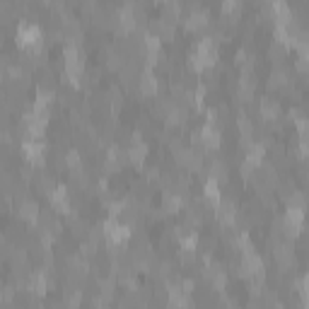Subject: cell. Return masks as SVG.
<instances>
[{
    "label": "cell",
    "instance_id": "obj_21",
    "mask_svg": "<svg viewBox=\"0 0 309 309\" xmlns=\"http://www.w3.org/2000/svg\"><path fill=\"white\" fill-rule=\"evenodd\" d=\"M237 123H239V131H242V136H244V140H251V133H254V123L249 121V116H244V114H242Z\"/></svg>",
    "mask_w": 309,
    "mask_h": 309
},
{
    "label": "cell",
    "instance_id": "obj_9",
    "mask_svg": "<svg viewBox=\"0 0 309 309\" xmlns=\"http://www.w3.org/2000/svg\"><path fill=\"white\" fill-rule=\"evenodd\" d=\"M237 218V208L232 200H220L218 203V220L222 225H232Z\"/></svg>",
    "mask_w": 309,
    "mask_h": 309
},
{
    "label": "cell",
    "instance_id": "obj_14",
    "mask_svg": "<svg viewBox=\"0 0 309 309\" xmlns=\"http://www.w3.org/2000/svg\"><path fill=\"white\" fill-rule=\"evenodd\" d=\"M140 92L143 94H154L157 92V78L150 70H145V73L140 75Z\"/></svg>",
    "mask_w": 309,
    "mask_h": 309
},
{
    "label": "cell",
    "instance_id": "obj_3",
    "mask_svg": "<svg viewBox=\"0 0 309 309\" xmlns=\"http://www.w3.org/2000/svg\"><path fill=\"white\" fill-rule=\"evenodd\" d=\"M101 229H104V237L109 239L111 244H123L128 237H131V227L123 225V222H118L116 218H109Z\"/></svg>",
    "mask_w": 309,
    "mask_h": 309
},
{
    "label": "cell",
    "instance_id": "obj_16",
    "mask_svg": "<svg viewBox=\"0 0 309 309\" xmlns=\"http://www.w3.org/2000/svg\"><path fill=\"white\" fill-rule=\"evenodd\" d=\"M205 200H208L210 205H218L220 203V186L215 179H208L205 182Z\"/></svg>",
    "mask_w": 309,
    "mask_h": 309
},
{
    "label": "cell",
    "instance_id": "obj_17",
    "mask_svg": "<svg viewBox=\"0 0 309 309\" xmlns=\"http://www.w3.org/2000/svg\"><path fill=\"white\" fill-rule=\"evenodd\" d=\"M225 176H227V164H225V160H213L210 162V179L220 182Z\"/></svg>",
    "mask_w": 309,
    "mask_h": 309
},
{
    "label": "cell",
    "instance_id": "obj_19",
    "mask_svg": "<svg viewBox=\"0 0 309 309\" xmlns=\"http://www.w3.org/2000/svg\"><path fill=\"white\" fill-rule=\"evenodd\" d=\"M237 94H239V99H251L254 97V80H249V78H244V80L239 82V87H237Z\"/></svg>",
    "mask_w": 309,
    "mask_h": 309
},
{
    "label": "cell",
    "instance_id": "obj_18",
    "mask_svg": "<svg viewBox=\"0 0 309 309\" xmlns=\"http://www.w3.org/2000/svg\"><path fill=\"white\" fill-rule=\"evenodd\" d=\"M261 111H264L266 118H275L278 114H280V107H278V101H275V99L266 97V99L261 101Z\"/></svg>",
    "mask_w": 309,
    "mask_h": 309
},
{
    "label": "cell",
    "instance_id": "obj_5",
    "mask_svg": "<svg viewBox=\"0 0 309 309\" xmlns=\"http://www.w3.org/2000/svg\"><path fill=\"white\" fill-rule=\"evenodd\" d=\"M220 128L218 126H213V123H205V126L198 131V143L200 145H205L210 150V147H218L220 145Z\"/></svg>",
    "mask_w": 309,
    "mask_h": 309
},
{
    "label": "cell",
    "instance_id": "obj_26",
    "mask_svg": "<svg viewBox=\"0 0 309 309\" xmlns=\"http://www.w3.org/2000/svg\"><path fill=\"white\" fill-rule=\"evenodd\" d=\"M179 10H182V5H179V3H164V12L169 15V17H167V19L176 17V15H179Z\"/></svg>",
    "mask_w": 309,
    "mask_h": 309
},
{
    "label": "cell",
    "instance_id": "obj_12",
    "mask_svg": "<svg viewBox=\"0 0 309 309\" xmlns=\"http://www.w3.org/2000/svg\"><path fill=\"white\" fill-rule=\"evenodd\" d=\"M189 29H200V27H205L208 24V15L203 12V10L198 8V5H193L191 8V17H189Z\"/></svg>",
    "mask_w": 309,
    "mask_h": 309
},
{
    "label": "cell",
    "instance_id": "obj_1",
    "mask_svg": "<svg viewBox=\"0 0 309 309\" xmlns=\"http://www.w3.org/2000/svg\"><path fill=\"white\" fill-rule=\"evenodd\" d=\"M82 65H85L82 48H78V44H68L65 46V73L70 75L73 82H78V78L82 75Z\"/></svg>",
    "mask_w": 309,
    "mask_h": 309
},
{
    "label": "cell",
    "instance_id": "obj_20",
    "mask_svg": "<svg viewBox=\"0 0 309 309\" xmlns=\"http://www.w3.org/2000/svg\"><path fill=\"white\" fill-rule=\"evenodd\" d=\"M182 208V196L179 193H164V210L167 213H176V210Z\"/></svg>",
    "mask_w": 309,
    "mask_h": 309
},
{
    "label": "cell",
    "instance_id": "obj_15",
    "mask_svg": "<svg viewBox=\"0 0 309 309\" xmlns=\"http://www.w3.org/2000/svg\"><path fill=\"white\" fill-rule=\"evenodd\" d=\"M51 200H54V205L58 210H68V191H65V186H56L51 191Z\"/></svg>",
    "mask_w": 309,
    "mask_h": 309
},
{
    "label": "cell",
    "instance_id": "obj_2",
    "mask_svg": "<svg viewBox=\"0 0 309 309\" xmlns=\"http://www.w3.org/2000/svg\"><path fill=\"white\" fill-rule=\"evenodd\" d=\"M17 39H19V44L24 46L29 54H37L39 48H41V29H39L37 24H29V22L19 24Z\"/></svg>",
    "mask_w": 309,
    "mask_h": 309
},
{
    "label": "cell",
    "instance_id": "obj_24",
    "mask_svg": "<svg viewBox=\"0 0 309 309\" xmlns=\"http://www.w3.org/2000/svg\"><path fill=\"white\" fill-rule=\"evenodd\" d=\"M288 203H290V208H292V210H304V196H302L300 191H297V193H290Z\"/></svg>",
    "mask_w": 309,
    "mask_h": 309
},
{
    "label": "cell",
    "instance_id": "obj_11",
    "mask_svg": "<svg viewBox=\"0 0 309 309\" xmlns=\"http://www.w3.org/2000/svg\"><path fill=\"white\" fill-rule=\"evenodd\" d=\"M128 154H131V160H133V162H143V160H145V154H147V145L145 143H143V140H140V138L138 136H133V140H131V150H128Z\"/></svg>",
    "mask_w": 309,
    "mask_h": 309
},
{
    "label": "cell",
    "instance_id": "obj_25",
    "mask_svg": "<svg viewBox=\"0 0 309 309\" xmlns=\"http://www.w3.org/2000/svg\"><path fill=\"white\" fill-rule=\"evenodd\" d=\"M65 162H68V167H70L73 172H78V169H80V154L75 152V150H73V152H68Z\"/></svg>",
    "mask_w": 309,
    "mask_h": 309
},
{
    "label": "cell",
    "instance_id": "obj_6",
    "mask_svg": "<svg viewBox=\"0 0 309 309\" xmlns=\"http://www.w3.org/2000/svg\"><path fill=\"white\" fill-rule=\"evenodd\" d=\"M176 157H179V164H184L189 172H196V169H200V164H203V154L198 150H179Z\"/></svg>",
    "mask_w": 309,
    "mask_h": 309
},
{
    "label": "cell",
    "instance_id": "obj_7",
    "mask_svg": "<svg viewBox=\"0 0 309 309\" xmlns=\"http://www.w3.org/2000/svg\"><path fill=\"white\" fill-rule=\"evenodd\" d=\"M150 34H154L157 39H172V37H174L172 19H167V17L154 19V22H152V32H150Z\"/></svg>",
    "mask_w": 309,
    "mask_h": 309
},
{
    "label": "cell",
    "instance_id": "obj_4",
    "mask_svg": "<svg viewBox=\"0 0 309 309\" xmlns=\"http://www.w3.org/2000/svg\"><path fill=\"white\" fill-rule=\"evenodd\" d=\"M46 118L48 116H39V114H27L24 116V121H22V126H24V131H27V136L32 138H39L41 133H44V128H46Z\"/></svg>",
    "mask_w": 309,
    "mask_h": 309
},
{
    "label": "cell",
    "instance_id": "obj_10",
    "mask_svg": "<svg viewBox=\"0 0 309 309\" xmlns=\"http://www.w3.org/2000/svg\"><path fill=\"white\" fill-rule=\"evenodd\" d=\"M24 152L32 162H41L44 160V145H41V140L39 138H29L24 140Z\"/></svg>",
    "mask_w": 309,
    "mask_h": 309
},
{
    "label": "cell",
    "instance_id": "obj_22",
    "mask_svg": "<svg viewBox=\"0 0 309 309\" xmlns=\"http://www.w3.org/2000/svg\"><path fill=\"white\" fill-rule=\"evenodd\" d=\"M32 290L34 292H46V275L41 271H37V273H32Z\"/></svg>",
    "mask_w": 309,
    "mask_h": 309
},
{
    "label": "cell",
    "instance_id": "obj_29",
    "mask_svg": "<svg viewBox=\"0 0 309 309\" xmlns=\"http://www.w3.org/2000/svg\"><path fill=\"white\" fill-rule=\"evenodd\" d=\"M242 174H244L246 179H251V176H254V164H251V162H244V164H242Z\"/></svg>",
    "mask_w": 309,
    "mask_h": 309
},
{
    "label": "cell",
    "instance_id": "obj_23",
    "mask_svg": "<svg viewBox=\"0 0 309 309\" xmlns=\"http://www.w3.org/2000/svg\"><path fill=\"white\" fill-rule=\"evenodd\" d=\"M285 82H288V78H285V70H282V68L273 70V75H271V87H282Z\"/></svg>",
    "mask_w": 309,
    "mask_h": 309
},
{
    "label": "cell",
    "instance_id": "obj_8",
    "mask_svg": "<svg viewBox=\"0 0 309 309\" xmlns=\"http://www.w3.org/2000/svg\"><path fill=\"white\" fill-rule=\"evenodd\" d=\"M302 220H304V215H302V210H288V215H285V220H282V225H285V232L288 235H297L302 227Z\"/></svg>",
    "mask_w": 309,
    "mask_h": 309
},
{
    "label": "cell",
    "instance_id": "obj_13",
    "mask_svg": "<svg viewBox=\"0 0 309 309\" xmlns=\"http://www.w3.org/2000/svg\"><path fill=\"white\" fill-rule=\"evenodd\" d=\"M39 205L34 203V200H29V198H24L22 203H19V215L22 218H27V220H37L39 218Z\"/></svg>",
    "mask_w": 309,
    "mask_h": 309
},
{
    "label": "cell",
    "instance_id": "obj_27",
    "mask_svg": "<svg viewBox=\"0 0 309 309\" xmlns=\"http://www.w3.org/2000/svg\"><path fill=\"white\" fill-rule=\"evenodd\" d=\"M239 8H242V5H239L237 0H232V3H225V5H222V12H225V15H237Z\"/></svg>",
    "mask_w": 309,
    "mask_h": 309
},
{
    "label": "cell",
    "instance_id": "obj_28",
    "mask_svg": "<svg viewBox=\"0 0 309 309\" xmlns=\"http://www.w3.org/2000/svg\"><path fill=\"white\" fill-rule=\"evenodd\" d=\"M78 304H80V292H70V295H68V307L75 309Z\"/></svg>",
    "mask_w": 309,
    "mask_h": 309
}]
</instances>
